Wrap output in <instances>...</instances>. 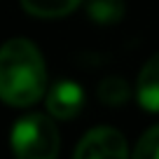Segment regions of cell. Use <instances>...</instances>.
I'll list each match as a JSON object with an SVG mask.
<instances>
[{
  "mask_svg": "<svg viewBox=\"0 0 159 159\" xmlns=\"http://www.w3.org/2000/svg\"><path fill=\"white\" fill-rule=\"evenodd\" d=\"M47 70L40 49L26 38L0 47V101L14 108L33 105L45 96Z\"/></svg>",
  "mask_w": 159,
  "mask_h": 159,
  "instance_id": "obj_1",
  "label": "cell"
},
{
  "mask_svg": "<svg viewBox=\"0 0 159 159\" xmlns=\"http://www.w3.org/2000/svg\"><path fill=\"white\" fill-rule=\"evenodd\" d=\"M10 143L21 159H54L59 154V129L47 115H26L12 126Z\"/></svg>",
  "mask_w": 159,
  "mask_h": 159,
  "instance_id": "obj_2",
  "label": "cell"
},
{
  "mask_svg": "<svg viewBox=\"0 0 159 159\" xmlns=\"http://www.w3.org/2000/svg\"><path fill=\"white\" fill-rule=\"evenodd\" d=\"M75 157L77 159H98V157L124 159L129 157V148H126L124 136L117 129L98 126V129H91L89 134L82 136V140L75 148Z\"/></svg>",
  "mask_w": 159,
  "mask_h": 159,
  "instance_id": "obj_3",
  "label": "cell"
},
{
  "mask_svg": "<svg viewBox=\"0 0 159 159\" xmlns=\"http://www.w3.org/2000/svg\"><path fill=\"white\" fill-rule=\"evenodd\" d=\"M84 105V91L73 80H61L47 91V110L56 119H73Z\"/></svg>",
  "mask_w": 159,
  "mask_h": 159,
  "instance_id": "obj_4",
  "label": "cell"
},
{
  "mask_svg": "<svg viewBox=\"0 0 159 159\" xmlns=\"http://www.w3.org/2000/svg\"><path fill=\"white\" fill-rule=\"evenodd\" d=\"M138 103L150 112H159V54H154L138 75Z\"/></svg>",
  "mask_w": 159,
  "mask_h": 159,
  "instance_id": "obj_5",
  "label": "cell"
},
{
  "mask_svg": "<svg viewBox=\"0 0 159 159\" xmlns=\"http://www.w3.org/2000/svg\"><path fill=\"white\" fill-rule=\"evenodd\" d=\"M80 2L82 0H21V7L40 19H59L77 10Z\"/></svg>",
  "mask_w": 159,
  "mask_h": 159,
  "instance_id": "obj_6",
  "label": "cell"
},
{
  "mask_svg": "<svg viewBox=\"0 0 159 159\" xmlns=\"http://www.w3.org/2000/svg\"><path fill=\"white\" fill-rule=\"evenodd\" d=\"M87 12L98 24H115L124 14V0H89Z\"/></svg>",
  "mask_w": 159,
  "mask_h": 159,
  "instance_id": "obj_7",
  "label": "cell"
},
{
  "mask_svg": "<svg viewBox=\"0 0 159 159\" xmlns=\"http://www.w3.org/2000/svg\"><path fill=\"white\" fill-rule=\"evenodd\" d=\"M98 96H101V101H103L105 105L115 108V105H124L126 101H129L131 89H129V84H126V80H122V77H108V80L101 82Z\"/></svg>",
  "mask_w": 159,
  "mask_h": 159,
  "instance_id": "obj_8",
  "label": "cell"
},
{
  "mask_svg": "<svg viewBox=\"0 0 159 159\" xmlns=\"http://www.w3.org/2000/svg\"><path fill=\"white\" fill-rule=\"evenodd\" d=\"M136 159H159V124L150 126L134 148Z\"/></svg>",
  "mask_w": 159,
  "mask_h": 159,
  "instance_id": "obj_9",
  "label": "cell"
}]
</instances>
